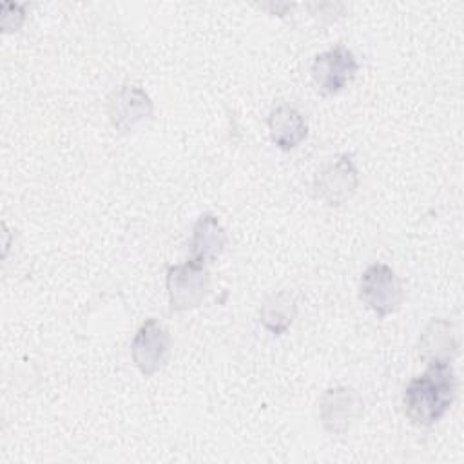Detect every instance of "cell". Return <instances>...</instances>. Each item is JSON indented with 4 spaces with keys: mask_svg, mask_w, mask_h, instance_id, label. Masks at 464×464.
Segmentation results:
<instances>
[{
    "mask_svg": "<svg viewBox=\"0 0 464 464\" xmlns=\"http://www.w3.org/2000/svg\"><path fill=\"white\" fill-rule=\"evenodd\" d=\"M154 105L150 96L138 85H120L107 98V114L111 125L120 132L132 130L138 123L152 116Z\"/></svg>",
    "mask_w": 464,
    "mask_h": 464,
    "instance_id": "ba28073f",
    "label": "cell"
},
{
    "mask_svg": "<svg viewBox=\"0 0 464 464\" xmlns=\"http://www.w3.org/2000/svg\"><path fill=\"white\" fill-rule=\"evenodd\" d=\"M362 399L353 388H328L319 401L321 424L328 433L343 435L362 415Z\"/></svg>",
    "mask_w": 464,
    "mask_h": 464,
    "instance_id": "52a82bcc",
    "label": "cell"
},
{
    "mask_svg": "<svg viewBox=\"0 0 464 464\" xmlns=\"http://www.w3.org/2000/svg\"><path fill=\"white\" fill-rule=\"evenodd\" d=\"M130 353L136 368L145 375L150 377L158 373L170 353V334L169 330L154 317L147 319L136 332Z\"/></svg>",
    "mask_w": 464,
    "mask_h": 464,
    "instance_id": "5b68a950",
    "label": "cell"
},
{
    "mask_svg": "<svg viewBox=\"0 0 464 464\" xmlns=\"http://www.w3.org/2000/svg\"><path fill=\"white\" fill-rule=\"evenodd\" d=\"M225 246L227 232L219 219L210 212H203L192 228L188 241V259L205 265L207 261L216 259L225 250Z\"/></svg>",
    "mask_w": 464,
    "mask_h": 464,
    "instance_id": "30bf717a",
    "label": "cell"
},
{
    "mask_svg": "<svg viewBox=\"0 0 464 464\" xmlns=\"http://www.w3.org/2000/svg\"><path fill=\"white\" fill-rule=\"evenodd\" d=\"M459 353V339L448 319H431L420 334L419 355L422 361H453Z\"/></svg>",
    "mask_w": 464,
    "mask_h": 464,
    "instance_id": "8fae6325",
    "label": "cell"
},
{
    "mask_svg": "<svg viewBox=\"0 0 464 464\" xmlns=\"http://www.w3.org/2000/svg\"><path fill=\"white\" fill-rule=\"evenodd\" d=\"M359 299L379 317L397 312L404 292L395 270L384 263L370 265L359 281Z\"/></svg>",
    "mask_w": 464,
    "mask_h": 464,
    "instance_id": "3957f363",
    "label": "cell"
},
{
    "mask_svg": "<svg viewBox=\"0 0 464 464\" xmlns=\"http://www.w3.org/2000/svg\"><path fill=\"white\" fill-rule=\"evenodd\" d=\"M24 18H25L24 5L11 4V2L2 4V27H4L5 33L16 31L22 25Z\"/></svg>",
    "mask_w": 464,
    "mask_h": 464,
    "instance_id": "4fadbf2b",
    "label": "cell"
},
{
    "mask_svg": "<svg viewBox=\"0 0 464 464\" xmlns=\"http://www.w3.org/2000/svg\"><path fill=\"white\" fill-rule=\"evenodd\" d=\"M359 187V172L352 156L341 154L332 160L315 178V196L328 207L344 205Z\"/></svg>",
    "mask_w": 464,
    "mask_h": 464,
    "instance_id": "8992f818",
    "label": "cell"
},
{
    "mask_svg": "<svg viewBox=\"0 0 464 464\" xmlns=\"http://www.w3.org/2000/svg\"><path fill=\"white\" fill-rule=\"evenodd\" d=\"M297 314V304L294 295L288 292H274L270 294L259 310L261 324L274 335H283L292 326Z\"/></svg>",
    "mask_w": 464,
    "mask_h": 464,
    "instance_id": "7c38bea8",
    "label": "cell"
},
{
    "mask_svg": "<svg viewBox=\"0 0 464 464\" xmlns=\"http://www.w3.org/2000/svg\"><path fill=\"white\" fill-rule=\"evenodd\" d=\"M359 62L355 54L343 44H337L314 58L312 78L324 94L341 92L357 74Z\"/></svg>",
    "mask_w": 464,
    "mask_h": 464,
    "instance_id": "277c9868",
    "label": "cell"
},
{
    "mask_svg": "<svg viewBox=\"0 0 464 464\" xmlns=\"http://www.w3.org/2000/svg\"><path fill=\"white\" fill-rule=\"evenodd\" d=\"M457 379L451 361H430L426 370L404 388L402 408L411 424L430 428L451 408Z\"/></svg>",
    "mask_w": 464,
    "mask_h": 464,
    "instance_id": "6da1fadb",
    "label": "cell"
},
{
    "mask_svg": "<svg viewBox=\"0 0 464 464\" xmlns=\"http://www.w3.org/2000/svg\"><path fill=\"white\" fill-rule=\"evenodd\" d=\"M167 294L170 312H185L199 306L210 290V274L203 263L187 259L167 266Z\"/></svg>",
    "mask_w": 464,
    "mask_h": 464,
    "instance_id": "7a4b0ae2",
    "label": "cell"
},
{
    "mask_svg": "<svg viewBox=\"0 0 464 464\" xmlns=\"http://www.w3.org/2000/svg\"><path fill=\"white\" fill-rule=\"evenodd\" d=\"M266 123L272 143L281 150L295 149L308 134L304 116L288 103H277L270 111Z\"/></svg>",
    "mask_w": 464,
    "mask_h": 464,
    "instance_id": "9c48e42d",
    "label": "cell"
}]
</instances>
